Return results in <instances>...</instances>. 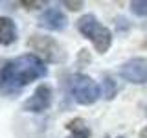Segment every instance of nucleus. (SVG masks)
<instances>
[{
    "instance_id": "1",
    "label": "nucleus",
    "mask_w": 147,
    "mask_h": 138,
    "mask_svg": "<svg viewBox=\"0 0 147 138\" xmlns=\"http://www.w3.org/2000/svg\"><path fill=\"white\" fill-rule=\"evenodd\" d=\"M48 74L46 63L33 53H26L7 61L0 68V92L17 94L26 85L33 83Z\"/></svg>"
},
{
    "instance_id": "4",
    "label": "nucleus",
    "mask_w": 147,
    "mask_h": 138,
    "mask_svg": "<svg viewBox=\"0 0 147 138\" xmlns=\"http://www.w3.org/2000/svg\"><path fill=\"white\" fill-rule=\"evenodd\" d=\"M119 76L129 83H134V85L147 83V59H144V57L129 59L127 63L121 64Z\"/></svg>"
},
{
    "instance_id": "5",
    "label": "nucleus",
    "mask_w": 147,
    "mask_h": 138,
    "mask_svg": "<svg viewBox=\"0 0 147 138\" xmlns=\"http://www.w3.org/2000/svg\"><path fill=\"white\" fill-rule=\"evenodd\" d=\"M50 103H52V89L48 85H39L33 94L26 99L24 110H28V112H42L50 107Z\"/></svg>"
},
{
    "instance_id": "10",
    "label": "nucleus",
    "mask_w": 147,
    "mask_h": 138,
    "mask_svg": "<svg viewBox=\"0 0 147 138\" xmlns=\"http://www.w3.org/2000/svg\"><path fill=\"white\" fill-rule=\"evenodd\" d=\"M116 92H118L116 83L110 79V77H105V79H103V96L107 99H112L114 96H116Z\"/></svg>"
},
{
    "instance_id": "7",
    "label": "nucleus",
    "mask_w": 147,
    "mask_h": 138,
    "mask_svg": "<svg viewBox=\"0 0 147 138\" xmlns=\"http://www.w3.org/2000/svg\"><path fill=\"white\" fill-rule=\"evenodd\" d=\"M28 44L31 46L33 50L37 52H42L46 55V59H50V61H57L59 59V46L55 43L53 39H50V37H40V35H33L30 41H28Z\"/></svg>"
},
{
    "instance_id": "2",
    "label": "nucleus",
    "mask_w": 147,
    "mask_h": 138,
    "mask_svg": "<svg viewBox=\"0 0 147 138\" xmlns=\"http://www.w3.org/2000/svg\"><path fill=\"white\" fill-rule=\"evenodd\" d=\"M77 30L81 31V35H85L86 39L92 41L94 48L99 53H107L110 44H112V33L107 26H103L94 15H83L77 20Z\"/></svg>"
},
{
    "instance_id": "8",
    "label": "nucleus",
    "mask_w": 147,
    "mask_h": 138,
    "mask_svg": "<svg viewBox=\"0 0 147 138\" xmlns=\"http://www.w3.org/2000/svg\"><path fill=\"white\" fill-rule=\"evenodd\" d=\"M17 41V26L9 17H0V44L9 46Z\"/></svg>"
},
{
    "instance_id": "6",
    "label": "nucleus",
    "mask_w": 147,
    "mask_h": 138,
    "mask_svg": "<svg viewBox=\"0 0 147 138\" xmlns=\"http://www.w3.org/2000/svg\"><path fill=\"white\" fill-rule=\"evenodd\" d=\"M66 24H68V18L59 7H48L39 17V26L46 28V30H52V31H61L66 28Z\"/></svg>"
},
{
    "instance_id": "11",
    "label": "nucleus",
    "mask_w": 147,
    "mask_h": 138,
    "mask_svg": "<svg viewBox=\"0 0 147 138\" xmlns=\"http://www.w3.org/2000/svg\"><path fill=\"white\" fill-rule=\"evenodd\" d=\"M131 11L138 17H147V0H134V2H131Z\"/></svg>"
},
{
    "instance_id": "9",
    "label": "nucleus",
    "mask_w": 147,
    "mask_h": 138,
    "mask_svg": "<svg viewBox=\"0 0 147 138\" xmlns=\"http://www.w3.org/2000/svg\"><path fill=\"white\" fill-rule=\"evenodd\" d=\"M66 129L70 131V138H88L90 136V127L83 118H74L66 123Z\"/></svg>"
},
{
    "instance_id": "13",
    "label": "nucleus",
    "mask_w": 147,
    "mask_h": 138,
    "mask_svg": "<svg viewBox=\"0 0 147 138\" xmlns=\"http://www.w3.org/2000/svg\"><path fill=\"white\" fill-rule=\"evenodd\" d=\"M140 136H142V138H147V125H145V127L140 131Z\"/></svg>"
},
{
    "instance_id": "12",
    "label": "nucleus",
    "mask_w": 147,
    "mask_h": 138,
    "mask_svg": "<svg viewBox=\"0 0 147 138\" xmlns=\"http://www.w3.org/2000/svg\"><path fill=\"white\" fill-rule=\"evenodd\" d=\"M64 4H66V6H70V9H74V11H76V9H79V6H81V2H76V4H74V2H64Z\"/></svg>"
},
{
    "instance_id": "3",
    "label": "nucleus",
    "mask_w": 147,
    "mask_h": 138,
    "mask_svg": "<svg viewBox=\"0 0 147 138\" xmlns=\"http://www.w3.org/2000/svg\"><path fill=\"white\" fill-rule=\"evenodd\" d=\"M68 87H70V94L74 96V99L81 105H92L101 96L99 85L85 74H74L68 81Z\"/></svg>"
},
{
    "instance_id": "14",
    "label": "nucleus",
    "mask_w": 147,
    "mask_h": 138,
    "mask_svg": "<svg viewBox=\"0 0 147 138\" xmlns=\"http://www.w3.org/2000/svg\"><path fill=\"white\" fill-rule=\"evenodd\" d=\"M145 116H147V109H145Z\"/></svg>"
},
{
    "instance_id": "15",
    "label": "nucleus",
    "mask_w": 147,
    "mask_h": 138,
    "mask_svg": "<svg viewBox=\"0 0 147 138\" xmlns=\"http://www.w3.org/2000/svg\"><path fill=\"white\" fill-rule=\"evenodd\" d=\"M119 138H121V136H119Z\"/></svg>"
}]
</instances>
